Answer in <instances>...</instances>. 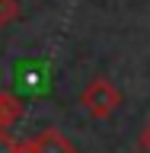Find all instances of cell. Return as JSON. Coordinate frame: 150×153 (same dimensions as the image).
Returning <instances> with one entry per match:
<instances>
[{"label":"cell","mask_w":150,"mask_h":153,"mask_svg":"<svg viewBox=\"0 0 150 153\" xmlns=\"http://www.w3.org/2000/svg\"><path fill=\"white\" fill-rule=\"evenodd\" d=\"M16 150H19V140L10 131H0V153H16Z\"/></svg>","instance_id":"obj_4"},{"label":"cell","mask_w":150,"mask_h":153,"mask_svg":"<svg viewBox=\"0 0 150 153\" xmlns=\"http://www.w3.org/2000/svg\"><path fill=\"white\" fill-rule=\"evenodd\" d=\"M29 147L35 153H77V147L67 140L57 128H45V131H38L35 137H29Z\"/></svg>","instance_id":"obj_2"},{"label":"cell","mask_w":150,"mask_h":153,"mask_svg":"<svg viewBox=\"0 0 150 153\" xmlns=\"http://www.w3.org/2000/svg\"><path fill=\"white\" fill-rule=\"evenodd\" d=\"M16 153H35V150L29 147V140H22V143H19V150H16Z\"/></svg>","instance_id":"obj_6"},{"label":"cell","mask_w":150,"mask_h":153,"mask_svg":"<svg viewBox=\"0 0 150 153\" xmlns=\"http://www.w3.org/2000/svg\"><path fill=\"white\" fill-rule=\"evenodd\" d=\"M19 19V0H0V29L13 26Z\"/></svg>","instance_id":"obj_3"},{"label":"cell","mask_w":150,"mask_h":153,"mask_svg":"<svg viewBox=\"0 0 150 153\" xmlns=\"http://www.w3.org/2000/svg\"><path fill=\"white\" fill-rule=\"evenodd\" d=\"M80 105H83V112L90 118H109L115 115V108L122 105V93H118V86L112 80H105V76H96L90 83L83 86V93H80Z\"/></svg>","instance_id":"obj_1"},{"label":"cell","mask_w":150,"mask_h":153,"mask_svg":"<svg viewBox=\"0 0 150 153\" xmlns=\"http://www.w3.org/2000/svg\"><path fill=\"white\" fill-rule=\"evenodd\" d=\"M137 147H141L144 153H150V121L141 128V134H137Z\"/></svg>","instance_id":"obj_5"}]
</instances>
